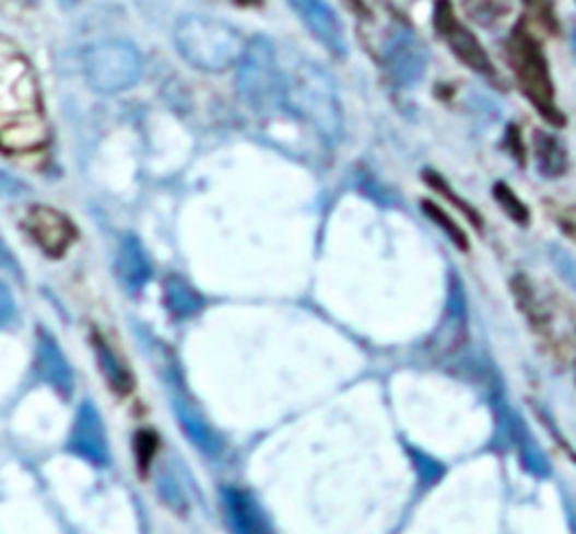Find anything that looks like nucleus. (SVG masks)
<instances>
[{"label":"nucleus","instance_id":"1","mask_svg":"<svg viewBox=\"0 0 576 534\" xmlns=\"http://www.w3.org/2000/svg\"><path fill=\"white\" fill-rule=\"evenodd\" d=\"M42 91L30 61L8 39L0 46V140L5 154H30L48 142Z\"/></svg>","mask_w":576,"mask_h":534},{"label":"nucleus","instance_id":"2","mask_svg":"<svg viewBox=\"0 0 576 534\" xmlns=\"http://www.w3.org/2000/svg\"><path fill=\"white\" fill-rule=\"evenodd\" d=\"M507 63L514 72L516 84L539 116L552 127H565L567 118L556 102V89L550 72V61L531 23L520 19L505 42Z\"/></svg>","mask_w":576,"mask_h":534},{"label":"nucleus","instance_id":"3","mask_svg":"<svg viewBox=\"0 0 576 534\" xmlns=\"http://www.w3.org/2000/svg\"><path fill=\"white\" fill-rule=\"evenodd\" d=\"M174 42L178 55L203 72H223L239 66L250 46L235 25L203 14L180 19L174 30Z\"/></svg>","mask_w":576,"mask_h":534},{"label":"nucleus","instance_id":"4","mask_svg":"<svg viewBox=\"0 0 576 534\" xmlns=\"http://www.w3.org/2000/svg\"><path fill=\"white\" fill-rule=\"evenodd\" d=\"M284 108L299 120L309 123L322 138L338 140L342 111L333 80L314 61L299 59L284 70Z\"/></svg>","mask_w":576,"mask_h":534},{"label":"nucleus","instance_id":"5","mask_svg":"<svg viewBox=\"0 0 576 534\" xmlns=\"http://www.w3.org/2000/svg\"><path fill=\"white\" fill-rule=\"evenodd\" d=\"M237 93L255 116L261 118H273L284 108V68L280 66L275 46L266 36L250 42L237 70Z\"/></svg>","mask_w":576,"mask_h":534},{"label":"nucleus","instance_id":"6","mask_svg":"<svg viewBox=\"0 0 576 534\" xmlns=\"http://www.w3.org/2000/svg\"><path fill=\"white\" fill-rule=\"evenodd\" d=\"M84 72L95 93L118 95L140 82L142 57L129 42H102L84 55Z\"/></svg>","mask_w":576,"mask_h":534},{"label":"nucleus","instance_id":"7","mask_svg":"<svg viewBox=\"0 0 576 534\" xmlns=\"http://www.w3.org/2000/svg\"><path fill=\"white\" fill-rule=\"evenodd\" d=\"M378 63L395 89L408 91L424 80L428 55L412 30L390 25L378 48Z\"/></svg>","mask_w":576,"mask_h":534},{"label":"nucleus","instance_id":"8","mask_svg":"<svg viewBox=\"0 0 576 534\" xmlns=\"http://www.w3.org/2000/svg\"><path fill=\"white\" fill-rule=\"evenodd\" d=\"M433 23H435L439 39L450 48V53L459 61H462L467 68H471L473 72L482 74V78L486 80H497V72H495V66L489 53L484 50L478 36L462 21H459L450 0H435Z\"/></svg>","mask_w":576,"mask_h":534},{"label":"nucleus","instance_id":"9","mask_svg":"<svg viewBox=\"0 0 576 534\" xmlns=\"http://www.w3.org/2000/svg\"><path fill=\"white\" fill-rule=\"evenodd\" d=\"M23 231L32 244L44 255L59 259L77 240L74 223L59 210L48 206H34L23 219Z\"/></svg>","mask_w":576,"mask_h":534},{"label":"nucleus","instance_id":"10","mask_svg":"<svg viewBox=\"0 0 576 534\" xmlns=\"http://www.w3.org/2000/svg\"><path fill=\"white\" fill-rule=\"evenodd\" d=\"M297 19L311 30L320 46H325L336 59H344L350 53L344 25L327 0H286Z\"/></svg>","mask_w":576,"mask_h":534},{"label":"nucleus","instance_id":"11","mask_svg":"<svg viewBox=\"0 0 576 534\" xmlns=\"http://www.w3.org/2000/svg\"><path fill=\"white\" fill-rule=\"evenodd\" d=\"M533 156L539 163V170L548 178H559L567 172V149L563 142L548 134V131H533Z\"/></svg>","mask_w":576,"mask_h":534},{"label":"nucleus","instance_id":"12","mask_svg":"<svg viewBox=\"0 0 576 534\" xmlns=\"http://www.w3.org/2000/svg\"><path fill=\"white\" fill-rule=\"evenodd\" d=\"M493 199L497 201V206H501L505 210V214L520 223V225H527L531 214H529V208L520 201V197L514 193V189L507 185V183H495L493 185Z\"/></svg>","mask_w":576,"mask_h":534},{"label":"nucleus","instance_id":"13","mask_svg":"<svg viewBox=\"0 0 576 534\" xmlns=\"http://www.w3.org/2000/svg\"><path fill=\"white\" fill-rule=\"evenodd\" d=\"M525 3V19L539 25L541 30H545L548 34H559L561 25H559V16L554 10V0H522Z\"/></svg>","mask_w":576,"mask_h":534},{"label":"nucleus","instance_id":"14","mask_svg":"<svg viewBox=\"0 0 576 534\" xmlns=\"http://www.w3.org/2000/svg\"><path fill=\"white\" fill-rule=\"evenodd\" d=\"M471 16L482 25H493L509 14V0H465Z\"/></svg>","mask_w":576,"mask_h":534},{"label":"nucleus","instance_id":"15","mask_svg":"<svg viewBox=\"0 0 576 534\" xmlns=\"http://www.w3.org/2000/svg\"><path fill=\"white\" fill-rule=\"evenodd\" d=\"M424 210L428 212V217L433 219V221H437L442 228H444V233L452 240V244L459 248V251H469V237L465 235V231H462V228H459L452 219H450V214H446L439 206H435V204H431V201H426L424 204Z\"/></svg>","mask_w":576,"mask_h":534},{"label":"nucleus","instance_id":"16","mask_svg":"<svg viewBox=\"0 0 576 534\" xmlns=\"http://www.w3.org/2000/svg\"><path fill=\"white\" fill-rule=\"evenodd\" d=\"M133 449H136V461H138V467L142 474L149 472L151 467V461L156 457L158 453V436L153 431H140L136 436V442H133Z\"/></svg>","mask_w":576,"mask_h":534},{"label":"nucleus","instance_id":"17","mask_svg":"<svg viewBox=\"0 0 576 534\" xmlns=\"http://www.w3.org/2000/svg\"><path fill=\"white\" fill-rule=\"evenodd\" d=\"M426 183L431 185V187H435V189H439V193L442 195H446V199H450L459 210H462L469 219H471V223L475 225V228H482V217H480V212L478 210H473L469 204H465L462 199H457V195L452 193V189L442 181V176H437V174H433V172H426Z\"/></svg>","mask_w":576,"mask_h":534},{"label":"nucleus","instance_id":"18","mask_svg":"<svg viewBox=\"0 0 576 534\" xmlns=\"http://www.w3.org/2000/svg\"><path fill=\"white\" fill-rule=\"evenodd\" d=\"M507 147H509V154L514 156V161L525 165V161H527V144L522 142V134H520V129L516 125H512L509 131H507Z\"/></svg>","mask_w":576,"mask_h":534},{"label":"nucleus","instance_id":"19","mask_svg":"<svg viewBox=\"0 0 576 534\" xmlns=\"http://www.w3.org/2000/svg\"><path fill=\"white\" fill-rule=\"evenodd\" d=\"M80 3H82V0H59V5H61L63 10H74Z\"/></svg>","mask_w":576,"mask_h":534}]
</instances>
